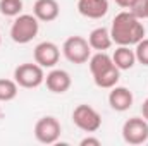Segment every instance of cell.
<instances>
[{
  "label": "cell",
  "mask_w": 148,
  "mask_h": 146,
  "mask_svg": "<svg viewBox=\"0 0 148 146\" xmlns=\"http://www.w3.org/2000/svg\"><path fill=\"white\" fill-rule=\"evenodd\" d=\"M110 36L115 45L133 46L145 38V26L131 10H122L112 21Z\"/></svg>",
  "instance_id": "6da1fadb"
},
{
  "label": "cell",
  "mask_w": 148,
  "mask_h": 146,
  "mask_svg": "<svg viewBox=\"0 0 148 146\" xmlns=\"http://www.w3.org/2000/svg\"><path fill=\"white\" fill-rule=\"evenodd\" d=\"M40 31V21L33 14H19L14 17V23L10 26V38L14 43L26 45L36 38Z\"/></svg>",
  "instance_id": "7a4b0ae2"
},
{
  "label": "cell",
  "mask_w": 148,
  "mask_h": 146,
  "mask_svg": "<svg viewBox=\"0 0 148 146\" xmlns=\"http://www.w3.org/2000/svg\"><path fill=\"white\" fill-rule=\"evenodd\" d=\"M73 122L77 129L83 132L93 134L102 127V115L93 108L91 105L81 103L73 110Z\"/></svg>",
  "instance_id": "3957f363"
},
{
  "label": "cell",
  "mask_w": 148,
  "mask_h": 146,
  "mask_svg": "<svg viewBox=\"0 0 148 146\" xmlns=\"http://www.w3.org/2000/svg\"><path fill=\"white\" fill-rule=\"evenodd\" d=\"M62 53L71 64H84L91 57V46L83 36H69L62 45Z\"/></svg>",
  "instance_id": "277c9868"
},
{
  "label": "cell",
  "mask_w": 148,
  "mask_h": 146,
  "mask_svg": "<svg viewBox=\"0 0 148 146\" xmlns=\"http://www.w3.org/2000/svg\"><path fill=\"white\" fill-rule=\"evenodd\" d=\"M14 81L26 89L38 88L45 83V72L43 67L35 64H21L14 69Z\"/></svg>",
  "instance_id": "5b68a950"
},
{
  "label": "cell",
  "mask_w": 148,
  "mask_h": 146,
  "mask_svg": "<svg viewBox=\"0 0 148 146\" xmlns=\"http://www.w3.org/2000/svg\"><path fill=\"white\" fill-rule=\"evenodd\" d=\"M60 132H62V126L53 115H45L38 119V122L35 124V138L41 145L57 143L60 138Z\"/></svg>",
  "instance_id": "8992f818"
},
{
  "label": "cell",
  "mask_w": 148,
  "mask_h": 146,
  "mask_svg": "<svg viewBox=\"0 0 148 146\" xmlns=\"http://www.w3.org/2000/svg\"><path fill=\"white\" fill-rule=\"evenodd\" d=\"M122 139L127 145H143L148 141V120L131 117L122 124Z\"/></svg>",
  "instance_id": "52a82bcc"
},
{
  "label": "cell",
  "mask_w": 148,
  "mask_h": 146,
  "mask_svg": "<svg viewBox=\"0 0 148 146\" xmlns=\"http://www.w3.org/2000/svg\"><path fill=\"white\" fill-rule=\"evenodd\" d=\"M35 62L43 69H53L60 59V48L53 41H41L35 46Z\"/></svg>",
  "instance_id": "ba28073f"
},
{
  "label": "cell",
  "mask_w": 148,
  "mask_h": 146,
  "mask_svg": "<svg viewBox=\"0 0 148 146\" xmlns=\"http://www.w3.org/2000/svg\"><path fill=\"white\" fill-rule=\"evenodd\" d=\"M45 84H47L48 91H52L55 95H64L66 91H69L73 79H71V74L64 69H52L45 76Z\"/></svg>",
  "instance_id": "9c48e42d"
},
{
  "label": "cell",
  "mask_w": 148,
  "mask_h": 146,
  "mask_svg": "<svg viewBox=\"0 0 148 146\" xmlns=\"http://www.w3.org/2000/svg\"><path fill=\"white\" fill-rule=\"evenodd\" d=\"M134 96L131 93V89H127L126 86H114L110 88L109 93V105L115 112H126L133 107Z\"/></svg>",
  "instance_id": "30bf717a"
},
{
  "label": "cell",
  "mask_w": 148,
  "mask_h": 146,
  "mask_svg": "<svg viewBox=\"0 0 148 146\" xmlns=\"http://www.w3.org/2000/svg\"><path fill=\"white\" fill-rule=\"evenodd\" d=\"M77 12L88 19H102L109 12V0H77Z\"/></svg>",
  "instance_id": "8fae6325"
},
{
  "label": "cell",
  "mask_w": 148,
  "mask_h": 146,
  "mask_svg": "<svg viewBox=\"0 0 148 146\" xmlns=\"http://www.w3.org/2000/svg\"><path fill=\"white\" fill-rule=\"evenodd\" d=\"M60 5L57 0H36L33 5V16L41 23H52L59 17Z\"/></svg>",
  "instance_id": "7c38bea8"
},
{
  "label": "cell",
  "mask_w": 148,
  "mask_h": 146,
  "mask_svg": "<svg viewBox=\"0 0 148 146\" xmlns=\"http://www.w3.org/2000/svg\"><path fill=\"white\" fill-rule=\"evenodd\" d=\"M112 60L119 71H129L136 64V55H134V50L131 46L119 45L112 53Z\"/></svg>",
  "instance_id": "4fadbf2b"
},
{
  "label": "cell",
  "mask_w": 148,
  "mask_h": 146,
  "mask_svg": "<svg viewBox=\"0 0 148 146\" xmlns=\"http://www.w3.org/2000/svg\"><path fill=\"white\" fill-rule=\"evenodd\" d=\"M88 43L91 46V50H97V52H105L112 46V36H110V29L100 26V28H95L90 36H88Z\"/></svg>",
  "instance_id": "5bb4252c"
},
{
  "label": "cell",
  "mask_w": 148,
  "mask_h": 146,
  "mask_svg": "<svg viewBox=\"0 0 148 146\" xmlns=\"http://www.w3.org/2000/svg\"><path fill=\"white\" fill-rule=\"evenodd\" d=\"M119 79H121V71H119L115 65H112L110 69H107V71H103V72L93 76V83H95L98 88H102V89H110L114 86H117Z\"/></svg>",
  "instance_id": "9a60e30c"
},
{
  "label": "cell",
  "mask_w": 148,
  "mask_h": 146,
  "mask_svg": "<svg viewBox=\"0 0 148 146\" xmlns=\"http://www.w3.org/2000/svg\"><path fill=\"white\" fill-rule=\"evenodd\" d=\"M88 64H90V72H91V76H97V74L110 69L112 65H115L114 60H112V57L107 52H97L95 55L90 57Z\"/></svg>",
  "instance_id": "2e32d148"
},
{
  "label": "cell",
  "mask_w": 148,
  "mask_h": 146,
  "mask_svg": "<svg viewBox=\"0 0 148 146\" xmlns=\"http://www.w3.org/2000/svg\"><path fill=\"white\" fill-rule=\"evenodd\" d=\"M19 93V84L14 79H0V102H12Z\"/></svg>",
  "instance_id": "e0dca14e"
},
{
  "label": "cell",
  "mask_w": 148,
  "mask_h": 146,
  "mask_svg": "<svg viewBox=\"0 0 148 146\" xmlns=\"http://www.w3.org/2000/svg\"><path fill=\"white\" fill-rule=\"evenodd\" d=\"M23 12V0H0V14L5 17H17Z\"/></svg>",
  "instance_id": "ac0fdd59"
},
{
  "label": "cell",
  "mask_w": 148,
  "mask_h": 146,
  "mask_svg": "<svg viewBox=\"0 0 148 146\" xmlns=\"http://www.w3.org/2000/svg\"><path fill=\"white\" fill-rule=\"evenodd\" d=\"M134 55H136V62H140L141 65L148 67V38H143L141 41H138L134 45Z\"/></svg>",
  "instance_id": "d6986e66"
},
{
  "label": "cell",
  "mask_w": 148,
  "mask_h": 146,
  "mask_svg": "<svg viewBox=\"0 0 148 146\" xmlns=\"http://www.w3.org/2000/svg\"><path fill=\"white\" fill-rule=\"evenodd\" d=\"M138 19H148V0H136L129 9Z\"/></svg>",
  "instance_id": "ffe728a7"
},
{
  "label": "cell",
  "mask_w": 148,
  "mask_h": 146,
  "mask_svg": "<svg viewBox=\"0 0 148 146\" xmlns=\"http://www.w3.org/2000/svg\"><path fill=\"white\" fill-rule=\"evenodd\" d=\"M79 145H81V146H100V145H102V141H100L98 138L86 136V138H83V139L79 141Z\"/></svg>",
  "instance_id": "44dd1931"
},
{
  "label": "cell",
  "mask_w": 148,
  "mask_h": 146,
  "mask_svg": "<svg viewBox=\"0 0 148 146\" xmlns=\"http://www.w3.org/2000/svg\"><path fill=\"white\" fill-rule=\"evenodd\" d=\"M134 2H136V0H115V3H117L119 7H122V9H127V10L131 9V5H133Z\"/></svg>",
  "instance_id": "7402d4cb"
},
{
  "label": "cell",
  "mask_w": 148,
  "mask_h": 146,
  "mask_svg": "<svg viewBox=\"0 0 148 146\" xmlns=\"http://www.w3.org/2000/svg\"><path fill=\"white\" fill-rule=\"evenodd\" d=\"M141 113H143V119L148 120V98L143 102V105H141Z\"/></svg>",
  "instance_id": "603a6c76"
},
{
  "label": "cell",
  "mask_w": 148,
  "mask_h": 146,
  "mask_svg": "<svg viewBox=\"0 0 148 146\" xmlns=\"http://www.w3.org/2000/svg\"><path fill=\"white\" fill-rule=\"evenodd\" d=\"M0 45H2V35H0Z\"/></svg>",
  "instance_id": "cb8c5ba5"
},
{
  "label": "cell",
  "mask_w": 148,
  "mask_h": 146,
  "mask_svg": "<svg viewBox=\"0 0 148 146\" xmlns=\"http://www.w3.org/2000/svg\"><path fill=\"white\" fill-rule=\"evenodd\" d=\"M0 113H2V108H0Z\"/></svg>",
  "instance_id": "d4e9b609"
}]
</instances>
